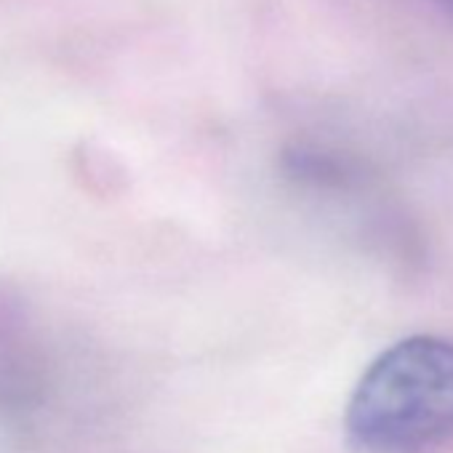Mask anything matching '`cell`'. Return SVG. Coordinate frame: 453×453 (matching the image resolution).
<instances>
[{
    "instance_id": "cell-1",
    "label": "cell",
    "mask_w": 453,
    "mask_h": 453,
    "mask_svg": "<svg viewBox=\"0 0 453 453\" xmlns=\"http://www.w3.org/2000/svg\"><path fill=\"white\" fill-rule=\"evenodd\" d=\"M344 432L360 453H421L453 440V339L413 334L357 379Z\"/></svg>"
},
{
    "instance_id": "cell-2",
    "label": "cell",
    "mask_w": 453,
    "mask_h": 453,
    "mask_svg": "<svg viewBox=\"0 0 453 453\" xmlns=\"http://www.w3.org/2000/svg\"><path fill=\"white\" fill-rule=\"evenodd\" d=\"M432 4H434L437 9H442V12L453 14V0H432Z\"/></svg>"
}]
</instances>
